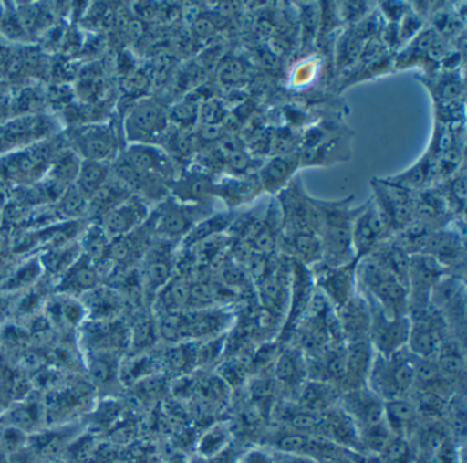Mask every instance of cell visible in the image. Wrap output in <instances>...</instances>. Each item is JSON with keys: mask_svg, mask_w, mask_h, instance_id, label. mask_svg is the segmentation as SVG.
Returning <instances> with one entry per match:
<instances>
[{"mask_svg": "<svg viewBox=\"0 0 467 463\" xmlns=\"http://www.w3.org/2000/svg\"><path fill=\"white\" fill-rule=\"evenodd\" d=\"M316 203L321 216L322 262L319 265L335 268L357 262L352 247V226L362 205L352 207V196L341 200L316 199Z\"/></svg>", "mask_w": 467, "mask_h": 463, "instance_id": "cell-1", "label": "cell"}, {"mask_svg": "<svg viewBox=\"0 0 467 463\" xmlns=\"http://www.w3.org/2000/svg\"><path fill=\"white\" fill-rule=\"evenodd\" d=\"M119 181L128 189H146L161 195L173 183L171 156L157 145L130 144L117 164Z\"/></svg>", "mask_w": 467, "mask_h": 463, "instance_id": "cell-2", "label": "cell"}, {"mask_svg": "<svg viewBox=\"0 0 467 463\" xmlns=\"http://www.w3.org/2000/svg\"><path fill=\"white\" fill-rule=\"evenodd\" d=\"M357 285L371 306L390 317L407 315V285L371 255L357 262Z\"/></svg>", "mask_w": 467, "mask_h": 463, "instance_id": "cell-3", "label": "cell"}, {"mask_svg": "<svg viewBox=\"0 0 467 463\" xmlns=\"http://www.w3.org/2000/svg\"><path fill=\"white\" fill-rule=\"evenodd\" d=\"M366 386L384 402L406 397L415 386V356L407 348L389 356L374 353Z\"/></svg>", "mask_w": 467, "mask_h": 463, "instance_id": "cell-4", "label": "cell"}, {"mask_svg": "<svg viewBox=\"0 0 467 463\" xmlns=\"http://www.w3.org/2000/svg\"><path fill=\"white\" fill-rule=\"evenodd\" d=\"M278 213H280L283 236L313 233L319 235L321 216L316 199L303 188L299 178H292L291 183L277 195Z\"/></svg>", "mask_w": 467, "mask_h": 463, "instance_id": "cell-5", "label": "cell"}, {"mask_svg": "<svg viewBox=\"0 0 467 463\" xmlns=\"http://www.w3.org/2000/svg\"><path fill=\"white\" fill-rule=\"evenodd\" d=\"M169 110L155 99H141L125 118V136L132 144L162 142L169 132Z\"/></svg>", "mask_w": 467, "mask_h": 463, "instance_id": "cell-6", "label": "cell"}, {"mask_svg": "<svg viewBox=\"0 0 467 463\" xmlns=\"http://www.w3.org/2000/svg\"><path fill=\"white\" fill-rule=\"evenodd\" d=\"M212 214L213 205H184L176 199H169L152 214V227L163 241L171 243L184 238L196 224Z\"/></svg>", "mask_w": 467, "mask_h": 463, "instance_id": "cell-7", "label": "cell"}, {"mask_svg": "<svg viewBox=\"0 0 467 463\" xmlns=\"http://www.w3.org/2000/svg\"><path fill=\"white\" fill-rule=\"evenodd\" d=\"M445 274H448L447 270L433 258L422 254L411 255L407 281L409 318L426 311L431 306V292Z\"/></svg>", "mask_w": 467, "mask_h": 463, "instance_id": "cell-8", "label": "cell"}, {"mask_svg": "<svg viewBox=\"0 0 467 463\" xmlns=\"http://www.w3.org/2000/svg\"><path fill=\"white\" fill-rule=\"evenodd\" d=\"M374 205L381 211L392 229L393 236L409 226L414 219L415 194L390 183L387 178H373Z\"/></svg>", "mask_w": 467, "mask_h": 463, "instance_id": "cell-9", "label": "cell"}, {"mask_svg": "<svg viewBox=\"0 0 467 463\" xmlns=\"http://www.w3.org/2000/svg\"><path fill=\"white\" fill-rule=\"evenodd\" d=\"M368 306H370L371 311L368 342H370L374 353L382 356H389L407 348L410 328H411L409 315L390 317L382 312L379 307L371 306V304Z\"/></svg>", "mask_w": 467, "mask_h": 463, "instance_id": "cell-10", "label": "cell"}, {"mask_svg": "<svg viewBox=\"0 0 467 463\" xmlns=\"http://www.w3.org/2000/svg\"><path fill=\"white\" fill-rule=\"evenodd\" d=\"M410 322L407 350L417 358L434 359L447 340L448 326L442 315L431 306L426 311L410 318Z\"/></svg>", "mask_w": 467, "mask_h": 463, "instance_id": "cell-11", "label": "cell"}, {"mask_svg": "<svg viewBox=\"0 0 467 463\" xmlns=\"http://www.w3.org/2000/svg\"><path fill=\"white\" fill-rule=\"evenodd\" d=\"M393 237L392 229L373 200L362 205L352 226V247L355 260L370 255L379 244Z\"/></svg>", "mask_w": 467, "mask_h": 463, "instance_id": "cell-12", "label": "cell"}, {"mask_svg": "<svg viewBox=\"0 0 467 463\" xmlns=\"http://www.w3.org/2000/svg\"><path fill=\"white\" fill-rule=\"evenodd\" d=\"M314 285L325 296L330 306L337 310L358 292L357 262L343 266L317 265L310 268Z\"/></svg>", "mask_w": 467, "mask_h": 463, "instance_id": "cell-13", "label": "cell"}, {"mask_svg": "<svg viewBox=\"0 0 467 463\" xmlns=\"http://www.w3.org/2000/svg\"><path fill=\"white\" fill-rule=\"evenodd\" d=\"M338 403V407L357 425L359 435L385 422L384 400L366 385L343 392Z\"/></svg>", "mask_w": 467, "mask_h": 463, "instance_id": "cell-14", "label": "cell"}, {"mask_svg": "<svg viewBox=\"0 0 467 463\" xmlns=\"http://www.w3.org/2000/svg\"><path fill=\"white\" fill-rule=\"evenodd\" d=\"M420 254L428 255L440 263L451 274L452 268H463L464 241L461 233L448 226L434 230L426 238Z\"/></svg>", "mask_w": 467, "mask_h": 463, "instance_id": "cell-15", "label": "cell"}, {"mask_svg": "<svg viewBox=\"0 0 467 463\" xmlns=\"http://www.w3.org/2000/svg\"><path fill=\"white\" fill-rule=\"evenodd\" d=\"M335 311L344 342L368 340L371 321L370 306L359 290Z\"/></svg>", "mask_w": 467, "mask_h": 463, "instance_id": "cell-16", "label": "cell"}, {"mask_svg": "<svg viewBox=\"0 0 467 463\" xmlns=\"http://www.w3.org/2000/svg\"><path fill=\"white\" fill-rule=\"evenodd\" d=\"M149 208L140 199L128 197L102 216V229L110 240L133 232L149 219Z\"/></svg>", "mask_w": 467, "mask_h": 463, "instance_id": "cell-17", "label": "cell"}, {"mask_svg": "<svg viewBox=\"0 0 467 463\" xmlns=\"http://www.w3.org/2000/svg\"><path fill=\"white\" fill-rule=\"evenodd\" d=\"M75 144L86 161L105 162L116 153L117 136L109 125H91L78 131Z\"/></svg>", "mask_w": 467, "mask_h": 463, "instance_id": "cell-18", "label": "cell"}, {"mask_svg": "<svg viewBox=\"0 0 467 463\" xmlns=\"http://www.w3.org/2000/svg\"><path fill=\"white\" fill-rule=\"evenodd\" d=\"M215 180L204 172H190L171 185L173 199L184 205H213Z\"/></svg>", "mask_w": 467, "mask_h": 463, "instance_id": "cell-19", "label": "cell"}, {"mask_svg": "<svg viewBox=\"0 0 467 463\" xmlns=\"http://www.w3.org/2000/svg\"><path fill=\"white\" fill-rule=\"evenodd\" d=\"M302 161L300 156L286 153L270 159L259 169L258 177L262 191L277 196L294 178L295 173L299 169Z\"/></svg>", "mask_w": 467, "mask_h": 463, "instance_id": "cell-20", "label": "cell"}, {"mask_svg": "<svg viewBox=\"0 0 467 463\" xmlns=\"http://www.w3.org/2000/svg\"><path fill=\"white\" fill-rule=\"evenodd\" d=\"M262 188L256 175L237 174L215 181L214 196L223 199L229 208L240 207L250 203L261 194Z\"/></svg>", "mask_w": 467, "mask_h": 463, "instance_id": "cell-21", "label": "cell"}, {"mask_svg": "<svg viewBox=\"0 0 467 463\" xmlns=\"http://www.w3.org/2000/svg\"><path fill=\"white\" fill-rule=\"evenodd\" d=\"M275 377L289 388H299L308 380L307 353L297 347L284 348L275 362Z\"/></svg>", "mask_w": 467, "mask_h": 463, "instance_id": "cell-22", "label": "cell"}, {"mask_svg": "<svg viewBox=\"0 0 467 463\" xmlns=\"http://www.w3.org/2000/svg\"><path fill=\"white\" fill-rule=\"evenodd\" d=\"M280 247L289 259L302 263L306 268H313L322 262V243L319 235H281Z\"/></svg>", "mask_w": 467, "mask_h": 463, "instance_id": "cell-23", "label": "cell"}, {"mask_svg": "<svg viewBox=\"0 0 467 463\" xmlns=\"http://www.w3.org/2000/svg\"><path fill=\"white\" fill-rule=\"evenodd\" d=\"M166 244V241H165ZM157 247L147 254L144 260L143 277L144 289L158 293L171 279L173 259L168 246Z\"/></svg>", "mask_w": 467, "mask_h": 463, "instance_id": "cell-24", "label": "cell"}, {"mask_svg": "<svg viewBox=\"0 0 467 463\" xmlns=\"http://www.w3.org/2000/svg\"><path fill=\"white\" fill-rule=\"evenodd\" d=\"M296 405L314 413H324L335 407L336 402L340 399L338 391L332 384L322 381L307 380L299 386Z\"/></svg>", "mask_w": 467, "mask_h": 463, "instance_id": "cell-25", "label": "cell"}, {"mask_svg": "<svg viewBox=\"0 0 467 463\" xmlns=\"http://www.w3.org/2000/svg\"><path fill=\"white\" fill-rule=\"evenodd\" d=\"M385 424L393 436L406 438L417 418V408L407 397H398L384 402Z\"/></svg>", "mask_w": 467, "mask_h": 463, "instance_id": "cell-26", "label": "cell"}, {"mask_svg": "<svg viewBox=\"0 0 467 463\" xmlns=\"http://www.w3.org/2000/svg\"><path fill=\"white\" fill-rule=\"evenodd\" d=\"M234 430L228 422H217L207 427L198 441V454L203 459H213L221 457L231 446Z\"/></svg>", "mask_w": 467, "mask_h": 463, "instance_id": "cell-27", "label": "cell"}, {"mask_svg": "<svg viewBox=\"0 0 467 463\" xmlns=\"http://www.w3.org/2000/svg\"><path fill=\"white\" fill-rule=\"evenodd\" d=\"M91 260L87 257H81L76 260L67 270L64 279H62V289L65 292H89L94 289L98 281L97 270Z\"/></svg>", "mask_w": 467, "mask_h": 463, "instance_id": "cell-28", "label": "cell"}, {"mask_svg": "<svg viewBox=\"0 0 467 463\" xmlns=\"http://www.w3.org/2000/svg\"><path fill=\"white\" fill-rule=\"evenodd\" d=\"M433 177V158L428 153L414 164L400 174L387 177L388 181L417 194L426 189L429 181Z\"/></svg>", "mask_w": 467, "mask_h": 463, "instance_id": "cell-29", "label": "cell"}, {"mask_svg": "<svg viewBox=\"0 0 467 463\" xmlns=\"http://www.w3.org/2000/svg\"><path fill=\"white\" fill-rule=\"evenodd\" d=\"M234 218H236V214L231 213V211L229 213L212 214L203 221L196 224L192 230L185 236V246L193 247L196 244L210 240L213 236L220 235L223 230L229 229L234 225Z\"/></svg>", "mask_w": 467, "mask_h": 463, "instance_id": "cell-30", "label": "cell"}, {"mask_svg": "<svg viewBox=\"0 0 467 463\" xmlns=\"http://www.w3.org/2000/svg\"><path fill=\"white\" fill-rule=\"evenodd\" d=\"M108 178L109 169L105 162L84 161L78 170V188L87 197H92L108 183Z\"/></svg>", "mask_w": 467, "mask_h": 463, "instance_id": "cell-31", "label": "cell"}, {"mask_svg": "<svg viewBox=\"0 0 467 463\" xmlns=\"http://www.w3.org/2000/svg\"><path fill=\"white\" fill-rule=\"evenodd\" d=\"M161 366L180 374L190 372L196 366V342H179L176 347L166 351L161 359Z\"/></svg>", "mask_w": 467, "mask_h": 463, "instance_id": "cell-32", "label": "cell"}, {"mask_svg": "<svg viewBox=\"0 0 467 463\" xmlns=\"http://www.w3.org/2000/svg\"><path fill=\"white\" fill-rule=\"evenodd\" d=\"M365 38L360 37L354 29L347 30L337 44V65L340 70L354 65L362 57Z\"/></svg>", "mask_w": 467, "mask_h": 463, "instance_id": "cell-33", "label": "cell"}, {"mask_svg": "<svg viewBox=\"0 0 467 463\" xmlns=\"http://www.w3.org/2000/svg\"><path fill=\"white\" fill-rule=\"evenodd\" d=\"M158 334V326L155 321L149 317H141L135 321L132 331H130V342L136 348V353H143L154 344Z\"/></svg>", "mask_w": 467, "mask_h": 463, "instance_id": "cell-34", "label": "cell"}, {"mask_svg": "<svg viewBox=\"0 0 467 463\" xmlns=\"http://www.w3.org/2000/svg\"><path fill=\"white\" fill-rule=\"evenodd\" d=\"M89 312L95 321H113L121 310L119 296L111 292H98L92 296Z\"/></svg>", "mask_w": 467, "mask_h": 463, "instance_id": "cell-35", "label": "cell"}, {"mask_svg": "<svg viewBox=\"0 0 467 463\" xmlns=\"http://www.w3.org/2000/svg\"><path fill=\"white\" fill-rule=\"evenodd\" d=\"M110 238L106 235L102 226H94L88 230L83 241L84 257L91 262L103 259L110 248Z\"/></svg>", "mask_w": 467, "mask_h": 463, "instance_id": "cell-36", "label": "cell"}, {"mask_svg": "<svg viewBox=\"0 0 467 463\" xmlns=\"http://www.w3.org/2000/svg\"><path fill=\"white\" fill-rule=\"evenodd\" d=\"M201 107L196 100H184L169 110V121L179 126L180 131H188L196 125Z\"/></svg>", "mask_w": 467, "mask_h": 463, "instance_id": "cell-37", "label": "cell"}, {"mask_svg": "<svg viewBox=\"0 0 467 463\" xmlns=\"http://www.w3.org/2000/svg\"><path fill=\"white\" fill-rule=\"evenodd\" d=\"M302 14L303 43L310 44L317 37V30L321 26V13L317 10L316 5H305Z\"/></svg>", "mask_w": 467, "mask_h": 463, "instance_id": "cell-38", "label": "cell"}, {"mask_svg": "<svg viewBox=\"0 0 467 463\" xmlns=\"http://www.w3.org/2000/svg\"><path fill=\"white\" fill-rule=\"evenodd\" d=\"M248 70L244 62L240 59H229L225 66L220 68V81L225 85H237L247 77Z\"/></svg>", "mask_w": 467, "mask_h": 463, "instance_id": "cell-39", "label": "cell"}, {"mask_svg": "<svg viewBox=\"0 0 467 463\" xmlns=\"http://www.w3.org/2000/svg\"><path fill=\"white\" fill-rule=\"evenodd\" d=\"M316 60H307V62L300 63V65L297 66L296 70L292 74L294 84L299 85V87L307 84V82H310L311 79L316 76Z\"/></svg>", "mask_w": 467, "mask_h": 463, "instance_id": "cell-40", "label": "cell"}, {"mask_svg": "<svg viewBox=\"0 0 467 463\" xmlns=\"http://www.w3.org/2000/svg\"><path fill=\"white\" fill-rule=\"evenodd\" d=\"M237 463H275L272 451L266 448H251L237 460Z\"/></svg>", "mask_w": 467, "mask_h": 463, "instance_id": "cell-41", "label": "cell"}, {"mask_svg": "<svg viewBox=\"0 0 467 463\" xmlns=\"http://www.w3.org/2000/svg\"><path fill=\"white\" fill-rule=\"evenodd\" d=\"M273 459L275 463H318L317 460L302 455L286 454V452L275 451L272 449Z\"/></svg>", "mask_w": 467, "mask_h": 463, "instance_id": "cell-42", "label": "cell"}, {"mask_svg": "<svg viewBox=\"0 0 467 463\" xmlns=\"http://www.w3.org/2000/svg\"><path fill=\"white\" fill-rule=\"evenodd\" d=\"M215 32H217V25H215L212 18L201 16L195 22V33L198 35V37H210Z\"/></svg>", "mask_w": 467, "mask_h": 463, "instance_id": "cell-43", "label": "cell"}, {"mask_svg": "<svg viewBox=\"0 0 467 463\" xmlns=\"http://www.w3.org/2000/svg\"><path fill=\"white\" fill-rule=\"evenodd\" d=\"M410 463H412V462H410Z\"/></svg>", "mask_w": 467, "mask_h": 463, "instance_id": "cell-44", "label": "cell"}]
</instances>
